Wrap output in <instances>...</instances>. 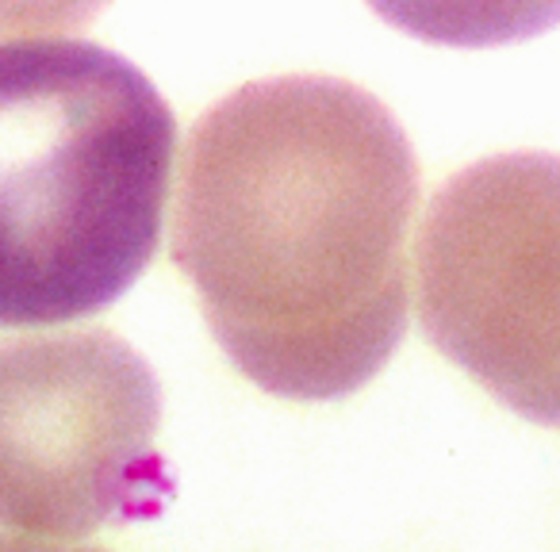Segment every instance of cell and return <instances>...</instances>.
Instances as JSON below:
<instances>
[{
	"label": "cell",
	"mask_w": 560,
	"mask_h": 552,
	"mask_svg": "<svg viewBox=\"0 0 560 552\" xmlns=\"http://www.w3.org/2000/svg\"><path fill=\"white\" fill-rule=\"evenodd\" d=\"M415 203V150L369 89L246 81L188 134L173 261L246 380L327 403L365 388L404 338Z\"/></svg>",
	"instance_id": "cell-1"
},
{
	"label": "cell",
	"mask_w": 560,
	"mask_h": 552,
	"mask_svg": "<svg viewBox=\"0 0 560 552\" xmlns=\"http://www.w3.org/2000/svg\"><path fill=\"white\" fill-rule=\"evenodd\" d=\"M177 119L96 43H0V327L116 304L162 238Z\"/></svg>",
	"instance_id": "cell-2"
},
{
	"label": "cell",
	"mask_w": 560,
	"mask_h": 552,
	"mask_svg": "<svg viewBox=\"0 0 560 552\" xmlns=\"http://www.w3.org/2000/svg\"><path fill=\"white\" fill-rule=\"evenodd\" d=\"M419 319L514 414L560 430V154L465 165L419 231Z\"/></svg>",
	"instance_id": "cell-3"
},
{
	"label": "cell",
	"mask_w": 560,
	"mask_h": 552,
	"mask_svg": "<svg viewBox=\"0 0 560 552\" xmlns=\"http://www.w3.org/2000/svg\"><path fill=\"white\" fill-rule=\"evenodd\" d=\"M162 388L112 330L0 342V526L85 537L139 506Z\"/></svg>",
	"instance_id": "cell-4"
},
{
	"label": "cell",
	"mask_w": 560,
	"mask_h": 552,
	"mask_svg": "<svg viewBox=\"0 0 560 552\" xmlns=\"http://www.w3.org/2000/svg\"><path fill=\"white\" fill-rule=\"evenodd\" d=\"M369 9L434 47H506L560 27V0H369Z\"/></svg>",
	"instance_id": "cell-5"
},
{
	"label": "cell",
	"mask_w": 560,
	"mask_h": 552,
	"mask_svg": "<svg viewBox=\"0 0 560 552\" xmlns=\"http://www.w3.org/2000/svg\"><path fill=\"white\" fill-rule=\"evenodd\" d=\"M112 0H0V35L73 32L108 9Z\"/></svg>",
	"instance_id": "cell-6"
},
{
	"label": "cell",
	"mask_w": 560,
	"mask_h": 552,
	"mask_svg": "<svg viewBox=\"0 0 560 552\" xmlns=\"http://www.w3.org/2000/svg\"><path fill=\"white\" fill-rule=\"evenodd\" d=\"M0 552H101V549H66V544L35 541V537H0Z\"/></svg>",
	"instance_id": "cell-7"
}]
</instances>
